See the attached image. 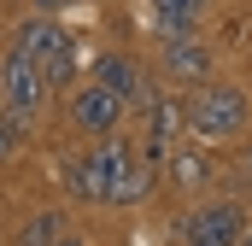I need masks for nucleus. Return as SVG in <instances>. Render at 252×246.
Segmentation results:
<instances>
[{
    "label": "nucleus",
    "instance_id": "nucleus-1",
    "mask_svg": "<svg viewBox=\"0 0 252 246\" xmlns=\"http://www.w3.org/2000/svg\"><path fill=\"white\" fill-rule=\"evenodd\" d=\"M182 123L199 147H241L252 129V94L235 82H205L182 94Z\"/></svg>",
    "mask_w": 252,
    "mask_h": 246
},
{
    "label": "nucleus",
    "instance_id": "nucleus-2",
    "mask_svg": "<svg viewBox=\"0 0 252 246\" xmlns=\"http://www.w3.org/2000/svg\"><path fill=\"white\" fill-rule=\"evenodd\" d=\"M12 47H24L30 59L41 64L47 88H70V82H76V41H70V30H64L53 12H35V18H24Z\"/></svg>",
    "mask_w": 252,
    "mask_h": 246
},
{
    "label": "nucleus",
    "instance_id": "nucleus-3",
    "mask_svg": "<svg viewBox=\"0 0 252 246\" xmlns=\"http://www.w3.org/2000/svg\"><path fill=\"white\" fill-rule=\"evenodd\" d=\"M47 94H53V88H47L41 64L30 59L24 47H12V53L0 59V118L12 123L18 135H24V129L35 123V112L47 106Z\"/></svg>",
    "mask_w": 252,
    "mask_h": 246
},
{
    "label": "nucleus",
    "instance_id": "nucleus-4",
    "mask_svg": "<svg viewBox=\"0 0 252 246\" xmlns=\"http://www.w3.org/2000/svg\"><path fill=\"white\" fill-rule=\"evenodd\" d=\"M247 205L229 199V193H211L199 199L188 217H182V246H241L247 241Z\"/></svg>",
    "mask_w": 252,
    "mask_h": 246
},
{
    "label": "nucleus",
    "instance_id": "nucleus-5",
    "mask_svg": "<svg viewBox=\"0 0 252 246\" xmlns=\"http://www.w3.org/2000/svg\"><path fill=\"white\" fill-rule=\"evenodd\" d=\"M129 141H118V135H106V141H94L88 153H76V158H64V187L76 193V199H100L106 205V193H112V176H118V164H124Z\"/></svg>",
    "mask_w": 252,
    "mask_h": 246
},
{
    "label": "nucleus",
    "instance_id": "nucleus-6",
    "mask_svg": "<svg viewBox=\"0 0 252 246\" xmlns=\"http://www.w3.org/2000/svg\"><path fill=\"white\" fill-rule=\"evenodd\" d=\"M64 123H70L76 135H88V141H106V135H118V123H124V100L88 76L82 88H70V100H64Z\"/></svg>",
    "mask_w": 252,
    "mask_h": 246
},
{
    "label": "nucleus",
    "instance_id": "nucleus-7",
    "mask_svg": "<svg viewBox=\"0 0 252 246\" xmlns=\"http://www.w3.org/2000/svg\"><path fill=\"white\" fill-rule=\"evenodd\" d=\"M88 76L100 82V88H112L124 106H135V118L158 100V88H153V76L141 70V59H129V53H94V64H88Z\"/></svg>",
    "mask_w": 252,
    "mask_h": 246
},
{
    "label": "nucleus",
    "instance_id": "nucleus-8",
    "mask_svg": "<svg viewBox=\"0 0 252 246\" xmlns=\"http://www.w3.org/2000/svg\"><path fill=\"white\" fill-rule=\"evenodd\" d=\"M158 76L176 88H205L217 82V59L199 35H176V41H158Z\"/></svg>",
    "mask_w": 252,
    "mask_h": 246
},
{
    "label": "nucleus",
    "instance_id": "nucleus-9",
    "mask_svg": "<svg viewBox=\"0 0 252 246\" xmlns=\"http://www.w3.org/2000/svg\"><path fill=\"white\" fill-rule=\"evenodd\" d=\"M199 12H205V0H147V18H153L158 41L199 35Z\"/></svg>",
    "mask_w": 252,
    "mask_h": 246
},
{
    "label": "nucleus",
    "instance_id": "nucleus-10",
    "mask_svg": "<svg viewBox=\"0 0 252 246\" xmlns=\"http://www.w3.org/2000/svg\"><path fill=\"white\" fill-rule=\"evenodd\" d=\"M153 193V158L135 147L124 164H118V176H112V193H106V205H141Z\"/></svg>",
    "mask_w": 252,
    "mask_h": 246
},
{
    "label": "nucleus",
    "instance_id": "nucleus-11",
    "mask_svg": "<svg viewBox=\"0 0 252 246\" xmlns=\"http://www.w3.org/2000/svg\"><path fill=\"white\" fill-rule=\"evenodd\" d=\"M164 170H170V182L176 187H211L217 182V158H211V147H176L170 158H164Z\"/></svg>",
    "mask_w": 252,
    "mask_h": 246
},
{
    "label": "nucleus",
    "instance_id": "nucleus-12",
    "mask_svg": "<svg viewBox=\"0 0 252 246\" xmlns=\"http://www.w3.org/2000/svg\"><path fill=\"white\" fill-rule=\"evenodd\" d=\"M12 246H76V241H70V229H64L59 211H35V217L18 229V241H12Z\"/></svg>",
    "mask_w": 252,
    "mask_h": 246
},
{
    "label": "nucleus",
    "instance_id": "nucleus-13",
    "mask_svg": "<svg viewBox=\"0 0 252 246\" xmlns=\"http://www.w3.org/2000/svg\"><path fill=\"white\" fill-rule=\"evenodd\" d=\"M235 176L252 182V141H241V153H235Z\"/></svg>",
    "mask_w": 252,
    "mask_h": 246
},
{
    "label": "nucleus",
    "instance_id": "nucleus-14",
    "mask_svg": "<svg viewBox=\"0 0 252 246\" xmlns=\"http://www.w3.org/2000/svg\"><path fill=\"white\" fill-rule=\"evenodd\" d=\"M12 147H18V129H12V123L0 118V164H6V158H12Z\"/></svg>",
    "mask_w": 252,
    "mask_h": 246
},
{
    "label": "nucleus",
    "instance_id": "nucleus-15",
    "mask_svg": "<svg viewBox=\"0 0 252 246\" xmlns=\"http://www.w3.org/2000/svg\"><path fill=\"white\" fill-rule=\"evenodd\" d=\"M64 6H76V0H35V12H64Z\"/></svg>",
    "mask_w": 252,
    "mask_h": 246
},
{
    "label": "nucleus",
    "instance_id": "nucleus-16",
    "mask_svg": "<svg viewBox=\"0 0 252 246\" xmlns=\"http://www.w3.org/2000/svg\"><path fill=\"white\" fill-rule=\"evenodd\" d=\"M241 246H252V229H247V241H241Z\"/></svg>",
    "mask_w": 252,
    "mask_h": 246
},
{
    "label": "nucleus",
    "instance_id": "nucleus-17",
    "mask_svg": "<svg viewBox=\"0 0 252 246\" xmlns=\"http://www.w3.org/2000/svg\"><path fill=\"white\" fill-rule=\"evenodd\" d=\"M247 59H252V47H247Z\"/></svg>",
    "mask_w": 252,
    "mask_h": 246
}]
</instances>
